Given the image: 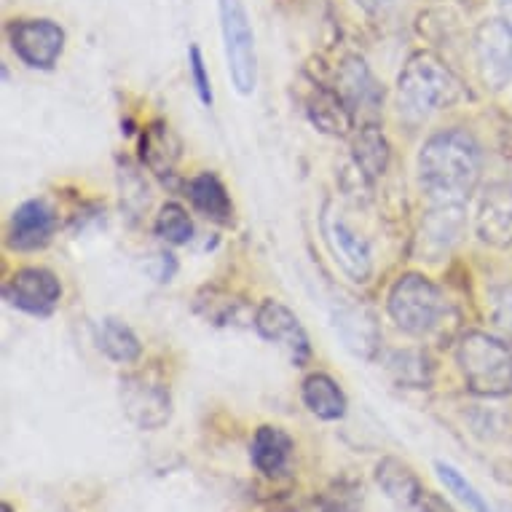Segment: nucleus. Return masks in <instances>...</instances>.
Instances as JSON below:
<instances>
[{
    "label": "nucleus",
    "instance_id": "6ab92c4d",
    "mask_svg": "<svg viewBox=\"0 0 512 512\" xmlns=\"http://www.w3.org/2000/svg\"><path fill=\"white\" fill-rule=\"evenodd\" d=\"M376 483L400 507H416L421 502V496H424V488H421L419 478L413 475L411 467L397 462V459H381L378 462Z\"/></svg>",
    "mask_w": 512,
    "mask_h": 512
},
{
    "label": "nucleus",
    "instance_id": "cd10ccee",
    "mask_svg": "<svg viewBox=\"0 0 512 512\" xmlns=\"http://www.w3.org/2000/svg\"><path fill=\"white\" fill-rule=\"evenodd\" d=\"M188 62H191V78H194L196 94H199V100L204 105H212V86H210V76H207V65H204L202 49L199 46H191L188 51Z\"/></svg>",
    "mask_w": 512,
    "mask_h": 512
},
{
    "label": "nucleus",
    "instance_id": "c756f323",
    "mask_svg": "<svg viewBox=\"0 0 512 512\" xmlns=\"http://www.w3.org/2000/svg\"><path fill=\"white\" fill-rule=\"evenodd\" d=\"M362 6H368V9H381V6H389V3H392V0H360Z\"/></svg>",
    "mask_w": 512,
    "mask_h": 512
},
{
    "label": "nucleus",
    "instance_id": "1a4fd4ad",
    "mask_svg": "<svg viewBox=\"0 0 512 512\" xmlns=\"http://www.w3.org/2000/svg\"><path fill=\"white\" fill-rule=\"evenodd\" d=\"M11 49L25 65L51 70L65 49V33L51 19H19L9 25Z\"/></svg>",
    "mask_w": 512,
    "mask_h": 512
},
{
    "label": "nucleus",
    "instance_id": "9d476101",
    "mask_svg": "<svg viewBox=\"0 0 512 512\" xmlns=\"http://www.w3.org/2000/svg\"><path fill=\"white\" fill-rule=\"evenodd\" d=\"M475 57L483 84L504 89L512 81V27L504 19H488L475 33Z\"/></svg>",
    "mask_w": 512,
    "mask_h": 512
},
{
    "label": "nucleus",
    "instance_id": "393cba45",
    "mask_svg": "<svg viewBox=\"0 0 512 512\" xmlns=\"http://www.w3.org/2000/svg\"><path fill=\"white\" fill-rule=\"evenodd\" d=\"M389 370L405 387L424 389L432 381V365H429L427 354L421 352H397L389 360Z\"/></svg>",
    "mask_w": 512,
    "mask_h": 512
},
{
    "label": "nucleus",
    "instance_id": "423d86ee",
    "mask_svg": "<svg viewBox=\"0 0 512 512\" xmlns=\"http://www.w3.org/2000/svg\"><path fill=\"white\" fill-rule=\"evenodd\" d=\"M118 397H121L126 419L137 429H161L172 416L169 389L159 378L148 376V373H132V376L121 378Z\"/></svg>",
    "mask_w": 512,
    "mask_h": 512
},
{
    "label": "nucleus",
    "instance_id": "f8f14e48",
    "mask_svg": "<svg viewBox=\"0 0 512 512\" xmlns=\"http://www.w3.org/2000/svg\"><path fill=\"white\" fill-rule=\"evenodd\" d=\"M3 298L14 306V309L35 314V317H46L57 309L59 298H62V285L49 269H19L14 277L3 287Z\"/></svg>",
    "mask_w": 512,
    "mask_h": 512
},
{
    "label": "nucleus",
    "instance_id": "a211bd4d",
    "mask_svg": "<svg viewBox=\"0 0 512 512\" xmlns=\"http://www.w3.org/2000/svg\"><path fill=\"white\" fill-rule=\"evenodd\" d=\"M303 403L317 419L322 421H338L346 416V395L341 392L336 381L325 373H311L303 381Z\"/></svg>",
    "mask_w": 512,
    "mask_h": 512
},
{
    "label": "nucleus",
    "instance_id": "20e7f679",
    "mask_svg": "<svg viewBox=\"0 0 512 512\" xmlns=\"http://www.w3.org/2000/svg\"><path fill=\"white\" fill-rule=\"evenodd\" d=\"M220 33L226 49L228 76L239 94H252L258 84V54H255V33L242 0H218Z\"/></svg>",
    "mask_w": 512,
    "mask_h": 512
},
{
    "label": "nucleus",
    "instance_id": "a878e982",
    "mask_svg": "<svg viewBox=\"0 0 512 512\" xmlns=\"http://www.w3.org/2000/svg\"><path fill=\"white\" fill-rule=\"evenodd\" d=\"M435 470H437V478L445 483V488H448V491H451V494H454L459 502L467 504V510L491 512V507H488V502L483 499V494H478V488L472 486L470 480L464 478L462 472L454 470L451 464H445V462H437Z\"/></svg>",
    "mask_w": 512,
    "mask_h": 512
},
{
    "label": "nucleus",
    "instance_id": "f3484780",
    "mask_svg": "<svg viewBox=\"0 0 512 512\" xmlns=\"http://www.w3.org/2000/svg\"><path fill=\"white\" fill-rule=\"evenodd\" d=\"M290 454H293V440L287 435L285 429L279 427H261L252 437L250 459L255 464V470L263 472V475H279L285 472L287 462H290Z\"/></svg>",
    "mask_w": 512,
    "mask_h": 512
},
{
    "label": "nucleus",
    "instance_id": "f03ea898",
    "mask_svg": "<svg viewBox=\"0 0 512 512\" xmlns=\"http://www.w3.org/2000/svg\"><path fill=\"white\" fill-rule=\"evenodd\" d=\"M462 97L459 78L445 68L443 59L429 51H419L405 62L397 78V108L400 116L411 124L427 121L440 110L451 108Z\"/></svg>",
    "mask_w": 512,
    "mask_h": 512
},
{
    "label": "nucleus",
    "instance_id": "4be33fe9",
    "mask_svg": "<svg viewBox=\"0 0 512 512\" xmlns=\"http://www.w3.org/2000/svg\"><path fill=\"white\" fill-rule=\"evenodd\" d=\"M354 164L365 177L384 175L389 167V143L376 124L362 126L360 135L354 137Z\"/></svg>",
    "mask_w": 512,
    "mask_h": 512
},
{
    "label": "nucleus",
    "instance_id": "9b49d317",
    "mask_svg": "<svg viewBox=\"0 0 512 512\" xmlns=\"http://www.w3.org/2000/svg\"><path fill=\"white\" fill-rule=\"evenodd\" d=\"M330 319H333V328L349 352L362 357V360L376 357L381 336H378L376 317L365 303H360L352 295H338L330 306Z\"/></svg>",
    "mask_w": 512,
    "mask_h": 512
},
{
    "label": "nucleus",
    "instance_id": "2eb2a0df",
    "mask_svg": "<svg viewBox=\"0 0 512 512\" xmlns=\"http://www.w3.org/2000/svg\"><path fill=\"white\" fill-rule=\"evenodd\" d=\"M57 228V218L54 212L49 210V204L41 202V199H33V202H25L14 212L11 218V231H9V244L14 250L30 252L46 247Z\"/></svg>",
    "mask_w": 512,
    "mask_h": 512
},
{
    "label": "nucleus",
    "instance_id": "dca6fc26",
    "mask_svg": "<svg viewBox=\"0 0 512 512\" xmlns=\"http://www.w3.org/2000/svg\"><path fill=\"white\" fill-rule=\"evenodd\" d=\"M462 228L464 204H432L421 226V252H427L429 261H437L459 242Z\"/></svg>",
    "mask_w": 512,
    "mask_h": 512
},
{
    "label": "nucleus",
    "instance_id": "0eeeda50",
    "mask_svg": "<svg viewBox=\"0 0 512 512\" xmlns=\"http://www.w3.org/2000/svg\"><path fill=\"white\" fill-rule=\"evenodd\" d=\"M319 228H322L330 255L336 258L338 269L344 271L352 282H360V285L368 282L370 274H373V258H370L368 242L357 231H352V226L333 210V204H325Z\"/></svg>",
    "mask_w": 512,
    "mask_h": 512
},
{
    "label": "nucleus",
    "instance_id": "c85d7f7f",
    "mask_svg": "<svg viewBox=\"0 0 512 512\" xmlns=\"http://www.w3.org/2000/svg\"><path fill=\"white\" fill-rule=\"evenodd\" d=\"M419 507H421V512H456L454 504L445 502L443 496L435 494V491H424Z\"/></svg>",
    "mask_w": 512,
    "mask_h": 512
},
{
    "label": "nucleus",
    "instance_id": "2f4dec72",
    "mask_svg": "<svg viewBox=\"0 0 512 512\" xmlns=\"http://www.w3.org/2000/svg\"><path fill=\"white\" fill-rule=\"evenodd\" d=\"M504 3H507V6H512V0H504Z\"/></svg>",
    "mask_w": 512,
    "mask_h": 512
},
{
    "label": "nucleus",
    "instance_id": "5701e85b",
    "mask_svg": "<svg viewBox=\"0 0 512 512\" xmlns=\"http://www.w3.org/2000/svg\"><path fill=\"white\" fill-rule=\"evenodd\" d=\"M143 161L156 172V175H169L180 156V140L172 135L167 124H153L143 135Z\"/></svg>",
    "mask_w": 512,
    "mask_h": 512
},
{
    "label": "nucleus",
    "instance_id": "f257e3e1",
    "mask_svg": "<svg viewBox=\"0 0 512 512\" xmlns=\"http://www.w3.org/2000/svg\"><path fill=\"white\" fill-rule=\"evenodd\" d=\"M480 169V145L462 129L437 132L421 148L419 180L432 204H467L480 180Z\"/></svg>",
    "mask_w": 512,
    "mask_h": 512
},
{
    "label": "nucleus",
    "instance_id": "ddd939ff",
    "mask_svg": "<svg viewBox=\"0 0 512 512\" xmlns=\"http://www.w3.org/2000/svg\"><path fill=\"white\" fill-rule=\"evenodd\" d=\"M336 92L346 102V108L352 110V116L360 113V110L376 113L381 100H384L381 86H378V81L373 78V73H370L362 57H346L338 65Z\"/></svg>",
    "mask_w": 512,
    "mask_h": 512
},
{
    "label": "nucleus",
    "instance_id": "6e6552de",
    "mask_svg": "<svg viewBox=\"0 0 512 512\" xmlns=\"http://www.w3.org/2000/svg\"><path fill=\"white\" fill-rule=\"evenodd\" d=\"M255 330L266 338L269 344H277L282 352L290 357L295 368H303L311 357V344L306 330H303L301 319L295 317L293 311L287 309L285 303L266 298L255 311Z\"/></svg>",
    "mask_w": 512,
    "mask_h": 512
},
{
    "label": "nucleus",
    "instance_id": "b1692460",
    "mask_svg": "<svg viewBox=\"0 0 512 512\" xmlns=\"http://www.w3.org/2000/svg\"><path fill=\"white\" fill-rule=\"evenodd\" d=\"M97 346H100V352L108 354L110 360L124 362V365L137 362L143 354L140 338L118 319H102L100 328H97Z\"/></svg>",
    "mask_w": 512,
    "mask_h": 512
},
{
    "label": "nucleus",
    "instance_id": "39448f33",
    "mask_svg": "<svg viewBox=\"0 0 512 512\" xmlns=\"http://www.w3.org/2000/svg\"><path fill=\"white\" fill-rule=\"evenodd\" d=\"M387 306L397 328L421 336L435 328L443 314V295L424 274H403L389 290Z\"/></svg>",
    "mask_w": 512,
    "mask_h": 512
},
{
    "label": "nucleus",
    "instance_id": "4468645a",
    "mask_svg": "<svg viewBox=\"0 0 512 512\" xmlns=\"http://www.w3.org/2000/svg\"><path fill=\"white\" fill-rule=\"evenodd\" d=\"M478 236L494 247L512 244V183H494L480 199Z\"/></svg>",
    "mask_w": 512,
    "mask_h": 512
},
{
    "label": "nucleus",
    "instance_id": "7c9ffc66",
    "mask_svg": "<svg viewBox=\"0 0 512 512\" xmlns=\"http://www.w3.org/2000/svg\"><path fill=\"white\" fill-rule=\"evenodd\" d=\"M0 512H14V507H11L9 502H3V507H0Z\"/></svg>",
    "mask_w": 512,
    "mask_h": 512
},
{
    "label": "nucleus",
    "instance_id": "412c9836",
    "mask_svg": "<svg viewBox=\"0 0 512 512\" xmlns=\"http://www.w3.org/2000/svg\"><path fill=\"white\" fill-rule=\"evenodd\" d=\"M309 118L314 121L317 129H322L325 135L344 137L352 129V110L346 108V102L338 97V92H328V89H317L309 97Z\"/></svg>",
    "mask_w": 512,
    "mask_h": 512
},
{
    "label": "nucleus",
    "instance_id": "7ed1b4c3",
    "mask_svg": "<svg viewBox=\"0 0 512 512\" xmlns=\"http://www.w3.org/2000/svg\"><path fill=\"white\" fill-rule=\"evenodd\" d=\"M456 362L475 395L502 397L512 392V346L488 333H467L459 341Z\"/></svg>",
    "mask_w": 512,
    "mask_h": 512
},
{
    "label": "nucleus",
    "instance_id": "aec40b11",
    "mask_svg": "<svg viewBox=\"0 0 512 512\" xmlns=\"http://www.w3.org/2000/svg\"><path fill=\"white\" fill-rule=\"evenodd\" d=\"M188 199L204 218L215 220V223H228L234 218V204L228 199L226 185L212 172H202L188 183Z\"/></svg>",
    "mask_w": 512,
    "mask_h": 512
},
{
    "label": "nucleus",
    "instance_id": "bb28decb",
    "mask_svg": "<svg viewBox=\"0 0 512 512\" xmlns=\"http://www.w3.org/2000/svg\"><path fill=\"white\" fill-rule=\"evenodd\" d=\"M156 234L167 239L169 244H185L194 236V223L180 204L169 202L161 207L159 218H156Z\"/></svg>",
    "mask_w": 512,
    "mask_h": 512
}]
</instances>
